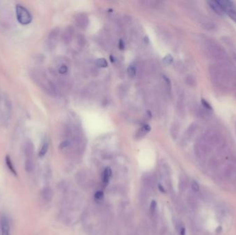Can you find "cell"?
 <instances>
[{
    "label": "cell",
    "mask_w": 236,
    "mask_h": 235,
    "mask_svg": "<svg viewBox=\"0 0 236 235\" xmlns=\"http://www.w3.org/2000/svg\"><path fill=\"white\" fill-rule=\"evenodd\" d=\"M16 17L18 21L23 25H27L32 22L33 17L30 12L22 5L16 6Z\"/></svg>",
    "instance_id": "cell-1"
},
{
    "label": "cell",
    "mask_w": 236,
    "mask_h": 235,
    "mask_svg": "<svg viewBox=\"0 0 236 235\" xmlns=\"http://www.w3.org/2000/svg\"><path fill=\"white\" fill-rule=\"evenodd\" d=\"M208 5H209L210 8L218 15L223 16L224 14H226L223 8L222 7L221 4L219 3L218 1H214V0H212V1L208 2Z\"/></svg>",
    "instance_id": "cell-2"
},
{
    "label": "cell",
    "mask_w": 236,
    "mask_h": 235,
    "mask_svg": "<svg viewBox=\"0 0 236 235\" xmlns=\"http://www.w3.org/2000/svg\"><path fill=\"white\" fill-rule=\"evenodd\" d=\"M2 235H10V226L8 219L6 216H2L0 219Z\"/></svg>",
    "instance_id": "cell-3"
},
{
    "label": "cell",
    "mask_w": 236,
    "mask_h": 235,
    "mask_svg": "<svg viewBox=\"0 0 236 235\" xmlns=\"http://www.w3.org/2000/svg\"><path fill=\"white\" fill-rule=\"evenodd\" d=\"M73 30L70 26L68 27V28L65 30V31L64 32L62 35V39L64 40V42L65 43L70 42V41L72 38V35H73Z\"/></svg>",
    "instance_id": "cell-4"
},
{
    "label": "cell",
    "mask_w": 236,
    "mask_h": 235,
    "mask_svg": "<svg viewBox=\"0 0 236 235\" xmlns=\"http://www.w3.org/2000/svg\"><path fill=\"white\" fill-rule=\"evenodd\" d=\"M77 22L78 23L79 26H86L88 23V18L87 15L80 14L79 15L77 18Z\"/></svg>",
    "instance_id": "cell-5"
},
{
    "label": "cell",
    "mask_w": 236,
    "mask_h": 235,
    "mask_svg": "<svg viewBox=\"0 0 236 235\" xmlns=\"http://www.w3.org/2000/svg\"><path fill=\"white\" fill-rule=\"evenodd\" d=\"M112 171L110 168H107L104 170V175H103V182L105 185H107L109 181V179L111 176Z\"/></svg>",
    "instance_id": "cell-6"
},
{
    "label": "cell",
    "mask_w": 236,
    "mask_h": 235,
    "mask_svg": "<svg viewBox=\"0 0 236 235\" xmlns=\"http://www.w3.org/2000/svg\"><path fill=\"white\" fill-rule=\"evenodd\" d=\"M6 165H7L8 169L10 170V171H11L13 174V175L16 176L17 175V172H16V170L14 168V166H13V163H12L11 158H10L8 156H6Z\"/></svg>",
    "instance_id": "cell-7"
},
{
    "label": "cell",
    "mask_w": 236,
    "mask_h": 235,
    "mask_svg": "<svg viewBox=\"0 0 236 235\" xmlns=\"http://www.w3.org/2000/svg\"><path fill=\"white\" fill-rule=\"evenodd\" d=\"M59 33H60L59 28H57H57H54L49 34V40H50V41L55 40L57 39L58 35H59Z\"/></svg>",
    "instance_id": "cell-8"
},
{
    "label": "cell",
    "mask_w": 236,
    "mask_h": 235,
    "mask_svg": "<svg viewBox=\"0 0 236 235\" xmlns=\"http://www.w3.org/2000/svg\"><path fill=\"white\" fill-rule=\"evenodd\" d=\"M48 149H49V144H48V142H44L39 152V156L40 157H43L46 154Z\"/></svg>",
    "instance_id": "cell-9"
},
{
    "label": "cell",
    "mask_w": 236,
    "mask_h": 235,
    "mask_svg": "<svg viewBox=\"0 0 236 235\" xmlns=\"http://www.w3.org/2000/svg\"><path fill=\"white\" fill-rule=\"evenodd\" d=\"M42 196L46 201H50L52 198V192L49 188H46L43 190Z\"/></svg>",
    "instance_id": "cell-10"
},
{
    "label": "cell",
    "mask_w": 236,
    "mask_h": 235,
    "mask_svg": "<svg viewBox=\"0 0 236 235\" xmlns=\"http://www.w3.org/2000/svg\"><path fill=\"white\" fill-rule=\"evenodd\" d=\"M33 160L30 158H28L26 159L25 163V168L27 172H30L33 169Z\"/></svg>",
    "instance_id": "cell-11"
},
{
    "label": "cell",
    "mask_w": 236,
    "mask_h": 235,
    "mask_svg": "<svg viewBox=\"0 0 236 235\" xmlns=\"http://www.w3.org/2000/svg\"><path fill=\"white\" fill-rule=\"evenodd\" d=\"M97 66L102 67V68H106L108 66V62L104 58H100V59H97L96 61Z\"/></svg>",
    "instance_id": "cell-12"
},
{
    "label": "cell",
    "mask_w": 236,
    "mask_h": 235,
    "mask_svg": "<svg viewBox=\"0 0 236 235\" xmlns=\"http://www.w3.org/2000/svg\"><path fill=\"white\" fill-rule=\"evenodd\" d=\"M189 203L191 207L192 208H196L197 203V200L195 198L194 195H190L189 197Z\"/></svg>",
    "instance_id": "cell-13"
},
{
    "label": "cell",
    "mask_w": 236,
    "mask_h": 235,
    "mask_svg": "<svg viewBox=\"0 0 236 235\" xmlns=\"http://www.w3.org/2000/svg\"><path fill=\"white\" fill-rule=\"evenodd\" d=\"M128 74L131 77H134L136 75V69L133 66H130L128 68Z\"/></svg>",
    "instance_id": "cell-14"
},
{
    "label": "cell",
    "mask_w": 236,
    "mask_h": 235,
    "mask_svg": "<svg viewBox=\"0 0 236 235\" xmlns=\"http://www.w3.org/2000/svg\"><path fill=\"white\" fill-rule=\"evenodd\" d=\"M191 188H192V190H193L194 192H199L200 186L198 184V183L196 181H195V180H193L192 183H191Z\"/></svg>",
    "instance_id": "cell-15"
},
{
    "label": "cell",
    "mask_w": 236,
    "mask_h": 235,
    "mask_svg": "<svg viewBox=\"0 0 236 235\" xmlns=\"http://www.w3.org/2000/svg\"><path fill=\"white\" fill-rule=\"evenodd\" d=\"M163 61H164V62H165L166 64H171L173 62V57L170 55V54H168V55H166L165 58H164Z\"/></svg>",
    "instance_id": "cell-16"
},
{
    "label": "cell",
    "mask_w": 236,
    "mask_h": 235,
    "mask_svg": "<svg viewBox=\"0 0 236 235\" xmlns=\"http://www.w3.org/2000/svg\"><path fill=\"white\" fill-rule=\"evenodd\" d=\"M58 71H59V73L60 74H66L68 72V67L66 65H61Z\"/></svg>",
    "instance_id": "cell-17"
},
{
    "label": "cell",
    "mask_w": 236,
    "mask_h": 235,
    "mask_svg": "<svg viewBox=\"0 0 236 235\" xmlns=\"http://www.w3.org/2000/svg\"><path fill=\"white\" fill-rule=\"evenodd\" d=\"M156 206H157L156 202H155V201H152L151 203H150V213H151L152 214H153L154 213H155V210H156Z\"/></svg>",
    "instance_id": "cell-18"
},
{
    "label": "cell",
    "mask_w": 236,
    "mask_h": 235,
    "mask_svg": "<svg viewBox=\"0 0 236 235\" xmlns=\"http://www.w3.org/2000/svg\"><path fill=\"white\" fill-rule=\"evenodd\" d=\"M202 104L203 106H204L205 108L208 109V110H212V107L211 106L210 104L208 103V102L207 101L205 100L204 99H202Z\"/></svg>",
    "instance_id": "cell-19"
},
{
    "label": "cell",
    "mask_w": 236,
    "mask_h": 235,
    "mask_svg": "<svg viewBox=\"0 0 236 235\" xmlns=\"http://www.w3.org/2000/svg\"><path fill=\"white\" fill-rule=\"evenodd\" d=\"M69 144H70L69 141H67V140H66V141H63V142H61V143L60 145V146H59V148H60V149H64V148H65L68 147V146H69Z\"/></svg>",
    "instance_id": "cell-20"
},
{
    "label": "cell",
    "mask_w": 236,
    "mask_h": 235,
    "mask_svg": "<svg viewBox=\"0 0 236 235\" xmlns=\"http://www.w3.org/2000/svg\"><path fill=\"white\" fill-rule=\"evenodd\" d=\"M228 15L233 20V21H235L236 22V11L229 13H228Z\"/></svg>",
    "instance_id": "cell-21"
},
{
    "label": "cell",
    "mask_w": 236,
    "mask_h": 235,
    "mask_svg": "<svg viewBox=\"0 0 236 235\" xmlns=\"http://www.w3.org/2000/svg\"><path fill=\"white\" fill-rule=\"evenodd\" d=\"M103 196H104V194H103V192H101V191L97 192L96 194H95V199H98V200L102 199V197H103Z\"/></svg>",
    "instance_id": "cell-22"
},
{
    "label": "cell",
    "mask_w": 236,
    "mask_h": 235,
    "mask_svg": "<svg viewBox=\"0 0 236 235\" xmlns=\"http://www.w3.org/2000/svg\"><path fill=\"white\" fill-rule=\"evenodd\" d=\"M179 232H180V235H185V233H186L185 227L182 226H181L179 227Z\"/></svg>",
    "instance_id": "cell-23"
},
{
    "label": "cell",
    "mask_w": 236,
    "mask_h": 235,
    "mask_svg": "<svg viewBox=\"0 0 236 235\" xmlns=\"http://www.w3.org/2000/svg\"><path fill=\"white\" fill-rule=\"evenodd\" d=\"M118 46H119V49H120V50H122L124 49V41H123L122 39L119 40Z\"/></svg>",
    "instance_id": "cell-24"
},
{
    "label": "cell",
    "mask_w": 236,
    "mask_h": 235,
    "mask_svg": "<svg viewBox=\"0 0 236 235\" xmlns=\"http://www.w3.org/2000/svg\"><path fill=\"white\" fill-rule=\"evenodd\" d=\"M143 129H144V130L146 132H150V129H151V128H150V125H148V124H145V125H143Z\"/></svg>",
    "instance_id": "cell-25"
},
{
    "label": "cell",
    "mask_w": 236,
    "mask_h": 235,
    "mask_svg": "<svg viewBox=\"0 0 236 235\" xmlns=\"http://www.w3.org/2000/svg\"><path fill=\"white\" fill-rule=\"evenodd\" d=\"M159 189H160V191H161V192H165V189H164V188H163V187H162L161 185H159Z\"/></svg>",
    "instance_id": "cell-26"
}]
</instances>
